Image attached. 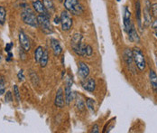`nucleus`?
Here are the masks:
<instances>
[{"label":"nucleus","mask_w":157,"mask_h":133,"mask_svg":"<svg viewBox=\"0 0 157 133\" xmlns=\"http://www.w3.org/2000/svg\"><path fill=\"white\" fill-rule=\"evenodd\" d=\"M64 7L74 16H80L84 12V8L78 0H64Z\"/></svg>","instance_id":"1"},{"label":"nucleus","mask_w":157,"mask_h":133,"mask_svg":"<svg viewBox=\"0 0 157 133\" xmlns=\"http://www.w3.org/2000/svg\"><path fill=\"white\" fill-rule=\"evenodd\" d=\"M21 18L25 24L30 25L32 27H37L38 26L37 17L35 16L34 12L29 7L24 8V10L21 13Z\"/></svg>","instance_id":"2"},{"label":"nucleus","mask_w":157,"mask_h":133,"mask_svg":"<svg viewBox=\"0 0 157 133\" xmlns=\"http://www.w3.org/2000/svg\"><path fill=\"white\" fill-rule=\"evenodd\" d=\"M38 21V26L41 28V30L46 34H52L53 33V29L50 21V17L44 15H39L37 17Z\"/></svg>","instance_id":"3"},{"label":"nucleus","mask_w":157,"mask_h":133,"mask_svg":"<svg viewBox=\"0 0 157 133\" xmlns=\"http://www.w3.org/2000/svg\"><path fill=\"white\" fill-rule=\"evenodd\" d=\"M133 59L134 62L136 64V67L140 70V71H144L146 66V63H145V58L144 53H142V51L139 48H134L133 51Z\"/></svg>","instance_id":"4"},{"label":"nucleus","mask_w":157,"mask_h":133,"mask_svg":"<svg viewBox=\"0 0 157 133\" xmlns=\"http://www.w3.org/2000/svg\"><path fill=\"white\" fill-rule=\"evenodd\" d=\"M61 25H62V29L63 31H69L71 26H72V23H73V20H72V17L71 16V13L68 12L66 9L63 10L61 14Z\"/></svg>","instance_id":"5"},{"label":"nucleus","mask_w":157,"mask_h":133,"mask_svg":"<svg viewBox=\"0 0 157 133\" xmlns=\"http://www.w3.org/2000/svg\"><path fill=\"white\" fill-rule=\"evenodd\" d=\"M151 6H152V4L150 0H145V6L144 8V24L145 27L149 26L152 24Z\"/></svg>","instance_id":"6"},{"label":"nucleus","mask_w":157,"mask_h":133,"mask_svg":"<svg viewBox=\"0 0 157 133\" xmlns=\"http://www.w3.org/2000/svg\"><path fill=\"white\" fill-rule=\"evenodd\" d=\"M18 39H19V43L21 47L25 51V52H29L31 49V43L29 38L27 37V35L25 33L24 31H20L18 34Z\"/></svg>","instance_id":"7"},{"label":"nucleus","mask_w":157,"mask_h":133,"mask_svg":"<svg viewBox=\"0 0 157 133\" xmlns=\"http://www.w3.org/2000/svg\"><path fill=\"white\" fill-rule=\"evenodd\" d=\"M72 77L71 78V76L68 77L67 82H66V87H65V100L67 104H70L71 101L73 99V94L71 92V87H72Z\"/></svg>","instance_id":"8"},{"label":"nucleus","mask_w":157,"mask_h":133,"mask_svg":"<svg viewBox=\"0 0 157 133\" xmlns=\"http://www.w3.org/2000/svg\"><path fill=\"white\" fill-rule=\"evenodd\" d=\"M123 20H124V27H125V31L126 33L129 32V30L131 29L132 26V22H131V13L130 10L127 6L124 7V15H123Z\"/></svg>","instance_id":"9"},{"label":"nucleus","mask_w":157,"mask_h":133,"mask_svg":"<svg viewBox=\"0 0 157 133\" xmlns=\"http://www.w3.org/2000/svg\"><path fill=\"white\" fill-rule=\"evenodd\" d=\"M33 9L39 14V15H44V16H47V17H51V15L49 14L45 6H44V4L40 1V0H35L33 2Z\"/></svg>","instance_id":"10"},{"label":"nucleus","mask_w":157,"mask_h":133,"mask_svg":"<svg viewBox=\"0 0 157 133\" xmlns=\"http://www.w3.org/2000/svg\"><path fill=\"white\" fill-rule=\"evenodd\" d=\"M81 85L84 90H86L90 92H93L96 89V82L93 78H86V79L82 80Z\"/></svg>","instance_id":"11"},{"label":"nucleus","mask_w":157,"mask_h":133,"mask_svg":"<svg viewBox=\"0 0 157 133\" xmlns=\"http://www.w3.org/2000/svg\"><path fill=\"white\" fill-rule=\"evenodd\" d=\"M78 74L79 75V77L82 80L88 78V76L90 75V68L87 65V64H85L83 62H79L78 64Z\"/></svg>","instance_id":"12"},{"label":"nucleus","mask_w":157,"mask_h":133,"mask_svg":"<svg viewBox=\"0 0 157 133\" xmlns=\"http://www.w3.org/2000/svg\"><path fill=\"white\" fill-rule=\"evenodd\" d=\"M71 47L73 52L79 56H85L86 55V45L82 44V42L79 43H73L71 44Z\"/></svg>","instance_id":"13"},{"label":"nucleus","mask_w":157,"mask_h":133,"mask_svg":"<svg viewBox=\"0 0 157 133\" xmlns=\"http://www.w3.org/2000/svg\"><path fill=\"white\" fill-rule=\"evenodd\" d=\"M50 42H51L52 49L53 51V54H54L55 56H59V55L63 53V48H62V46H61L60 42H59L57 39H54V38H51Z\"/></svg>","instance_id":"14"},{"label":"nucleus","mask_w":157,"mask_h":133,"mask_svg":"<svg viewBox=\"0 0 157 133\" xmlns=\"http://www.w3.org/2000/svg\"><path fill=\"white\" fill-rule=\"evenodd\" d=\"M54 104L58 108H63V106L65 104V100H64V97H63V90L62 88H59V90L56 92Z\"/></svg>","instance_id":"15"},{"label":"nucleus","mask_w":157,"mask_h":133,"mask_svg":"<svg viewBox=\"0 0 157 133\" xmlns=\"http://www.w3.org/2000/svg\"><path fill=\"white\" fill-rule=\"evenodd\" d=\"M127 34H128V39L130 42H132V43H139L140 42V36L138 35L136 29L135 28L134 24H132L131 29L129 30Z\"/></svg>","instance_id":"16"},{"label":"nucleus","mask_w":157,"mask_h":133,"mask_svg":"<svg viewBox=\"0 0 157 133\" xmlns=\"http://www.w3.org/2000/svg\"><path fill=\"white\" fill-rule=\"evenodd\" d=\"M142 11H141V4L140 1L137 0V2L136 3V21L138 24V26L142 30Z\"/></svg>","instance_id":"17"},{"label":"nucleus","mask_w":157,"mask_h":133,"mask_svg":"<svg viewBox=\"0 0 157 133\" xmlns=\"http://www.w3.org/2000/svg\"><path fill=\"white\" fill-rule=\"evenodd\" d=\"M149 79H150V83H151V86H152L154 92L157 93V74L155 71L150 70Z\"/></svg>","instance_id":"18"},{"label":"nucleus","mask_w":157,"mask_h":133,"mask_svg":"<svg viewBox=\"0 0 157 133\" xmlns=\"http://www.w3.org/2000/svg\"><path fill=\"white\" fill-rule=\"evenodd\" d=\"M124 60L128 67H131V65H133V61H134L133 53L130 49H126L124 52Z\"/></svg>","instance_id":"19"},{"label":"nucleus","mask_w":157,"mask_h":133,"mask_svg":"<svg viewBox=\"0 0 157 133\" xmlns=\"http://www.w3.org/2000/svg\"><path fill=\"white\" fill-rule=\"evenodd\" d=\"M43 4L44 6H45L46 10L50 13H52L54 10H55V7H54V3L52 0H43Z\"/></svg>","instance_id":"20"},{"label":"nucleus","mask_w":157,"mask_h":133,"mask_svg":"<svg viewBox=\"0 0 157 133\" xmlns=\"http://www.w3.org/2000/svg\"><path fill=\"white\" fill-rule=\"evenodd\" d=\"M48 61H49V53L47 50H44V53L43 56L41 57V60L39 62L41 67H45L47 65Z\"/></svg>","instance_id":"21"},{"label":"nucleus","mask_w":157,"mask_h":133,"mask_svg":"<svg viewBox=\"0 0 157 133\" xmlns=\"http://www.w3.org/2000/svg\"><path fill=\"white\" fill-rule=\"evenodd\" d=\"M44 50V49H43L42 46H38V47L35 49V51H34V60H35V62L38 63V64H39V62H40V60H41V57L43 56Z\"/></svg>","instance_id":"22"},{"label":"nucleus","mask_w":157,"mask_h":133,"mask_svg":"<svg viewBox=\"0 0 157 133\" xmlns=\"http://www.w3.org/2000/svg\"><path fill=\"white\" fill-rule=\"evenodd\" d=\"M6 10L4 6H0V25H4L6 22Z\"/></svg>","instance_id":"23"},{"label":"nucleus","mask_w":157,"mask_h":133,"mask_svg":"<svg viewBox=\"0 0 157 133\" xmlns=\"http://www.w3.org/2000/svg\"><path fill=\"white\" fill-rule=\"evenodd\" d=\"M76 107L78 111H83L84 108H85V104H84V101L81 100V99H77L76 100Z\"/></svg>","instance_id":"24"},{"label":"nucleus","mask_w":157,"mask_h":133,"mask_svg":"<svg viewBox=\"0 0 157 133\" xmlns=\"http://www.w3.org/2000/svg\"><path fill=\"white\" fill-rule=\"evenodd\" d=\"M94 100H92V99H87L86 100V105L91 111H94Z\"/></svg>","instance_id":"25"},{"label":"nucleus","mask_w":157,"mask_h":133,"mask_svg":"<svg viewBox=\"0 0 157 133\" xmlns=\"http://www.w3.org/2000/svg\"><path fill=\"white\" fill-rule=\"evenodd\" d=\"M14 95L16 97V100L19 102L21 100V95H20V92H19V89L17 87V85H14Z\"/></svg>","instance_id":"26"},{"label":"nucleus","mask_w":157,"mask_h":133,"mask_svg":"<svg viewBox=\"0 0 157 133\" xmlns=\"http://www.w3.org/2000/svg\"><path fill=\"white\" fill-rule=\"evenodd\" d=\"M5 81L3 77H0V95H3L5 93Z\"/></svg>","instance_id":"27"},{"label":"nucleus","mask_w":157,"mask_h":133,"mask_svg":"<svg viewBox=\"0 0 157 133\" xmlns=\"http://www.w3.org/2000/svg\"><path fill=\"white\" fill-rule=\"evenodd\" d=\"M93 54V49L90 45H86V55L88 57H90Z\"/></svg>","instance_id":"28"},{"label":"nucleus","mask_w":157,"mask_h":133,"mask_svg":"<svg viewBox=\"0 0 157 133\" xmlns=\"http://www.w3.org/2000/svg\"><path fill=\"white\" fill-rule=\"evenodd\" d=\"M151 10H152V14L155 17H157V3L153 4L151 6Z\"/></svg>","instance_id":"29"},{"label":"nucleus","mask_w":157,"mask_h":133,"mask_svg":"<svg viewBox=\"0 0 157 133\" xmlns=\"http://www.w3.org/2000/svg\"><path fill=\"white\" fill-rule=\"evenodd\" d=\"M5 100L6 102H10L13 100V96H12V93L10 92H7L6 94V97H5Z\"/></svg>","instance_id":"30"},{"label":"nucleus","mask_w":157,"mask_h":133,"mask_svg":"<svg viewBox=\"0 0 157 133\" xmlns=\"http://www.w3.org/2000/svg\"><path fill=\"white\" fill-rule=\"evenodd\" d=\"M17 78L18 80L21 82V81H24L25 80V75H24V71L23 70H20L17 73Z\"/></svg>","instance_id":"31"},{"label":"nucleus","mask_w":157,"mask_h":133,"mask_svg":"<svg viewBox=\"0 0 157 133\" xmlns=\"http://www.w3.org/2000/svg\"><path fill=\"white\" fill-rule=\"evenodd\" d=\"M13 46H14V44H13V43H8V44H6V47H5V51H6V53L11 52L12 48H13Z\"/></svg>","instance_id":"32"},{"label":"nucleus","mask_w":157,"mask_h":133,"mask_svg":"<svg viewBox=\"0 0 157 133\" xmlns=\"http://www.w3.org/2000/svg\"><path fill=\"white\" fill-rule=\"evenodd\" d=\"M26 52L24 50L23 48L22 49H20V56H22L21 58L23 59V60H25V58H26V53H25Z\"/></svg>","instance_id":"33"},{"label":"nucleus","mask_w":157,"mask_h":133,"mask_svg":"<svg viewBox=\"0 0 157 133\" xmlns=\"http://www.w3.org/2000/svg\"><path fill=\"white\" fill-rule=\"evenodd\" d=\"M92 133H98L99 132V128L97 124H95L94 126L92 127V131H91Z\"/></svg>","instance_id":"34"},{"label":"nucleus","mask_w":157,"mask_h":133,"mask_svg":"<svg viewBox=\"0 0 157 133\" xmlns=\"http://www.w3.org/2000/svg\"><path fill=\"white\" fill-rule=\"evenodd\" d=\"M12 57H13V53L11 52L7 53V56H6V61L7 62H10L12 60Z\"/></svg>","instance_id":"35"},{"label":"nucleus","mask_w":157,"mask_h":133,"mask_svg":"<svg viewBox=\"0 0 157 133\" xmlns=\"http://www.w3.org/2000/svg\"><path fill=\"white\" fill-rule=\"evenodd\" d=\"M54 23H55L56 25H59V24H61V17H54Z\"/></svg>","instance_id":"36"},{"label":"nucleus","mask_w":157,"mask_h":133,"mask_svg":"<svg viewBox=\"0 0 157 133\" xmlns=\"http://www.w3.org/2000/svg\"><path fill=\"white\" fill-rule=\"evenodd\" d=\"M152 27H153V28H155V29L157 28V19L155 21V22H154V23H153V24H152Z\"/></svg>","instance_id":"37"},{"label":"nucleus","mask_w":157,"mask_h":133,"mask_svg":"<svg viewBox=\"0 0 157 133\" xmlns=\"http://www.w3.org/2000/svg\"><path fill=\"white\" fill-rule=\"evenodd\" d=\"M155 37H157V28L155 29Z\"/></svg>","instance_id":"38"},{"label":"nucleus","mask_w":157,"mask_h":133,"mask_svg":"<svg viewBox=\"0 0 157 133\" xmlns=\"http://www.w3.org/2000/svg\"><path fill=\"white\" fill-rule=\"evenodd\" d=\"M155 61H156V67H157V55H156V59H155Z\"/></svg>","instance_id":"39"},{"label":"nucleus","mask_w":157,"mask_h":133,"mask_svg":"<svg viewBox=\"0 0 157 133\" xmlns=\"http://www.w3.org/2000/svg\"><path fill=\"white\" fill-rule=\"evenodd\" d=\"M59 1H60V2H63V0H59Z\"/></svg>","instance_id":"40"},{"label":"nucleus","mask_w":157,"mask_h":133,"mask_svg":"<svg viewBox=\"0 0 157 133\" xmlns=\"http://www.w3.org/2000/svg\"><path fill=\"white\" fill-rule=\"evenodd\" d=\"M0 62H1V55H0Z\"/></svg>","instance_id":"41"},{"label":"nucleus","mask_w":157,"mask_h":133,"mask_svg":"<svg viewBox=\"0 0 157 133\" xmlns=\"http://www.w3.org/2000/svg\"><path fill=\"white\" fill-rule=\"evenodd\" d=\"M117 2H119V1H120V0H117Z\"/></svg>","instance_id":"42"}]
</instances>
